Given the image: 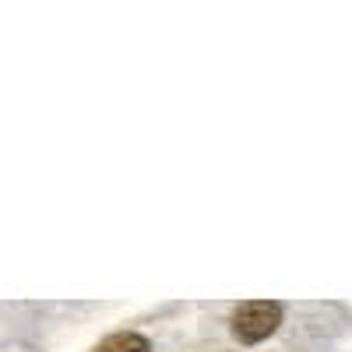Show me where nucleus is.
I'll return each mask as SVG.
<instances>
[{
  "label": "nucleus",
  "mask_w": 352,
  "mask_h": 352,
  "mask_svg": "<svg viewBox=\"0 0 352 352\" xmlns=\"http://www.w3.org/2000/svg\"><path fill=\"white\" fill-rule=\"evenodd\" d=\"M92 352H152V342L141 331H116V335H106Z\"/></svg>",
  "instance_id": "obj_2"
},
{
  "label": "nucleus",
  "mask_w": 352,
  "mask_h": 352,
  "mask_svg": "<svg viewBox=\"0 0 352 352\" xmlns=\"http://www.w3.org/2000/svg\"><path fill=\"white\" fill-rule=\"evenodd\" d=\"M282 324V303L275 300H247L232 310V320H229V331L240 345H261L268 342Z\"/></svg>",
  "instance_id": "obj_1"
}]
</instances>
